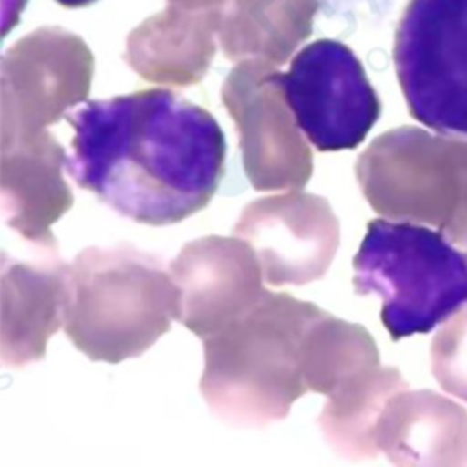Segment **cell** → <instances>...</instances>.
<instances>
[{"label":"cell","instance_id":"cell-1","mask_svg":"<svg viewBox=\"0 0 467 467\" xmlns=\"http://www.w3.org/2000/svg\"><path fill=\"white\" fill-rule=\"evenodd\" d=\"M75 182L140 224H175L213 197L226 142L206 109L170 89L89 100L66 115Z\"/></svg>","mask_w":467,"mask_h":467},{"label":"cell","instance_id":"cell-2","mask_svg":"<svg viewBox=\"0 0 467 467\" xmlns=\"http://www.w3.org/2000/svg\"><path fill=\"white\" fill-rule=\"evenodd\" d=\"M323 308L266 292L241 319L202 339L201 396L221 421L263 429L285 420L303 394L306 339Z\"/></svg>","mask_w":467,"mask_h":467},{"label":"cell","instance_id":"cell-3","mask_svg":"<svg viewBox=\"0 0 467 467\" xmlns=\"http://www.w3.org/2000/svg\"><path fill=\"white\" fill-rule=\"evenodd\" d=\"M69 341L91 361L120 363L144 354L177 319L170 268L133 246H89L69 265Z\"/></svg>","mask_w":467,"mask_h":467},{"label":"cell","instance_id":"cell-4","mask_svg":"<svg viewBox=\"0 0 467 467\" xmlns=\"http://www.w3.org/2000/svg\"><path fill=\"white\" fill-rule=\"evenodd\" d=\"M352 268L356 294L381 299V321L394 341L427 334L467 306V254L438 230L374 219Z\"/></svg>","mask_w":467,"mask_h":467},{"label":"cell","instance_id":"cell-5","mask_svg":"<svg viewBox=\"0 0 467 467\" xmlns=\"http://www.w3.org/2000/svg\"><path fill=\"white\" fill-rule=\"evenodd\" d=\"M392 55L410 115L467 139V0H410Z\"/></svg>","mask_w":467,"mask_h":467},{"label":"cell","instance_id":"cell-6","mask_svg":"<svg viewBox=\"0 0 467 467\" xmlns=\"http://www.w3.org/2000/svg\"><path fill=\"white\" fill-rule=\"evenodd\" d=\"M279 80L297 128L319 151L358 148L379 119L381 104L359 58L337 40L305 46Z\"/></svg>","mask_w":467,"mask_h":467},{"label":"cell","instance_id":"cell-7","mask_svg":"<svg viewBox=\"0 0 467 467\" xmlns=\"http://www.w3.org/2000/svg\"><path fill=\"white\" fill-rule=\"evenodd\" d=\"M223 100L239 130L246 179L255 190H301L312 175V151L285 100L279 71L243 64L230 71Z\"/></svg>","mask_w":467,"mask_h":467},{"label":"cell","instance_id":"cell-8","mask_svg":"<svg viewBox=\"0 0 467 467\" xmlns=\"http://www.w3.org/2000/svg\"><path fill=\"white\" fill-rule=\"evenodd\" d=\"M255 252L272 286L321 279L339 246V219L325 197L288 192L246 204L234 226Z\"/></svg>","mask_w":467,"mask_h":467},{"label":"cell","instance_id":"cell-9","mask_svg":"<svg viewBox=\"0 0 467 467\" xmlns=\"http://www.w3.org/2000/svg\"><path fill=\"white\" fill-rule=\"evenodd\" d=\"M168 268L177 290V321L199 339L241 319L268 292L259 259L241 237L193 239Z\"/></svg>","mask_w":467,"mask_h":467},{"label":"cell","instance_id":"cell-10","mask_svg":"<svg viewBox=\"0 0 467 467\" xmlns=\"http://www.w3.org/2000/svg\"><path fill=\"white\" fill-rule=\"evenodd\" d=\"M91 55L75 40L26 38L2 64V146L46 133L67 108L84 100Z\"/></svg>","mask_w":467,"mask_h":467},{"label":"cell","instance_id":"cell-11","mask_svg":"<svg viewBox=\"0 0 467 467\" xmlns=\"http://www.w3.org/2000/svg\"><path fill=\"white\" fill-rule=\"evenodd\" d=\"M71 297L69 265L51 252L38 261L2 254L0 358L9 368L36 363L64 325Z\"/></svg>","mask_w":467,"mask_h":467},{"label":"cell","instance_id":"cell-12","mask_svg":"<svg viewBox=\"0 0 467 467\" xmlns=\"http://www.w3.org/2000/svg\"><path fill=\"white\" fill-rule=\"evenodd\" d=\"M66 151L47 131L2 146V215L5 224L26 241L55 250L51 226L73 206L64 181Z\"/></svg>","mask_w":467,"mask_h":467},{"label":"cell","instance_id":"cell-13","mask_svg":"<svg viewBox=\"0 0 467 467\" xmlns=\"http://www.w3.org/2000/svg\"><path fill=\"white\" fill-rule=\"evenodd\" d=\"M60 5L64 7H82V5H88V4H93L95 0H57Z\"/></svg>","mask_w":467,"mask_h":467}]
</instances>
